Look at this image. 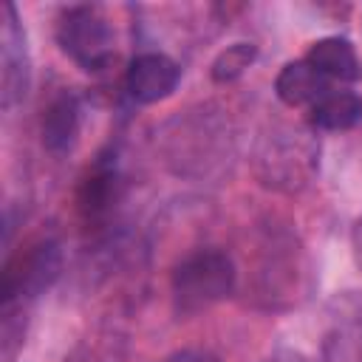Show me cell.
Listing matches in <instances>:
<instances>
[{"instance_id":"1","label":"cell","mask_w":362,"mask_h":362,"mask_svg":"<svg viewBox=\"0 0 362 362\" xmlns=\"http://www.w3.org/2000/svg\"><path fill=\"white\" fill-rule=\"evenodd\" d=\"M235 263L221 249H195L173 272V297L181 314H198L235 288Z\"/></svg>"},{"instance_id":"2","label":"cell","mask_w":362,"mask_h":362,"mask_svg":"<svg viewBox=\"0 0 362 362\" xmlns=\"http://www.w3.org/2000/svg\"><path fill=\"white\" fill-rule=\"evenodd\" d=\"M57 42L85 71H102L113 57L110 25L90 6H74V8L59 14Z\"/></svg>"},{"instance_id":"3","label":"cell","mask_w":362,"mask_h":362,"mask_svg":"<svg viewBox=\"0 0 362 362\" xmlns=\"http://www.w3.org/2000/svg\"><path fill=\"white\" fill-rule=\"evenodd\" d=\"M325 362H362V294L345 291L328 303Z\"/></svg>"},{"instance_id":"4","label":"cell","mask_w":362,"mask_h":362,"mask_svg":"<svg viewBox=\"0 0 362 362\" xmlns=\"http://www.w3.org/2000/svg\"><path fill=\"white\" fill-rule=\"evenodd\" d=\"M59 274V246L51 240H42L37 246H28L20 252L3 272V300L11 297H34L51 280Z\"/></svg>"},{"instance_id":"5","label":"cell","mask_w":362,"mask_h":362,"mask_svg":"<svg viewBox=\"0 0 362 362\" xmlns=\"http://www.w3.org/2000/svg\"><path fill=\"white\" fill-rule=\"evenodd\" d=\"M178 79H181V68L170 57H164V54H139L127 68L124 85H127V93L136 102L153 105V102L167 99L175 90Z\"/></svg>"},{"instance_id":"6","label":"cell","mask_w":362,"mask_h":362,"mask_svg":"<svg viewBox=\"0 0 362 362\" xmlns=\"http://www.w3.org/2000/svg\"><path fill=\"white\" fill-rule=\"evenodd\" d=\"M274 90H277L280 102L288 107L317 105L322 96H328V79L305 59H297V62L283 65V71L274 79Z\"/></svg>"},{"instance_id":"7","label":"cell","mask_w":362,"mask_h":362,"mask_svg":"<svg viewBox=\"0 0 362 362\" xmlns=\"http://www.w3.org/2000/svg\"><path fill=\"white\" fill-rule=\"evenodd\" d=\"M23 45L25 42L14 20V6H6V25H3V102L6 105L25 96V88H28V68H25Z\"/></svg>"},{"instance_id":"8","label":"cell","mask_w":362,"mask_h":362,"mask_svg":"<svg viewBox=\"0 0 362 362\" xmlns=\"http://www.w3.org/2000/svg\"><path fill=\"white\" fill-rule=\"evenodd\" d=\"M305 62L314 65L325 79L354 82V79L362 76L356 51H354V45H351L348 40H342V37H325V40H317V42L308 48Z\"/></svg>"},{"instance_id":"9","label":"cell","mask_w":362,"mask_h":362,"mask_svg":"<svg viewBox=\"0 0 362 362\" xmlns=\"http://www.w3.org/2000/svg\"><path fill=\"white\" fill-rule=\"evenodd\" d=\"M79 133V102L71 93H59L42 116V144L51 153H68Z\"/></svg>"},{"instance_id":"10","label":"cell","mask_w":362,"mask_h":362,"mask_svg":"<svg viewBox=\"0 0 362 362\" xmlns=\"http://www.w3.org/2000/svg\"><path fill=\"white\" fill-rule=\"evenodd\" d=\"M362 119V99L351 90H337L311 105L308 122L317 130H348Z\"/></svg>"},{"instance_id":"11","label":"cell","mask_w":362,"mask_h":362,"mask_svg":"<svg viewBox=\"0 0 362 362\" xmlns=\"http://www.w3.org/2000/svg\"><path fill=\"white\" fill-rule=\"evenodd\" d=\"M116 198H119V178L113 170H96L79 187V209L85 218H99L110 212Z\"/></svg>"},{"instance_id":"12","label":"cell","mask_w":362,"mask_h":362,"mask_svg":"<svg viewBox=\"0 0 362 362\" xmlns=\"http://www.w3.org/2000/svg\"><path fill=\"white\" fill-rule=\"evenodd\" d=\"M124 359V339L119 334H96L76 345V351L65 362H122Z\"/></svg>"},{"instance_id":"13","label":"cell","mask_w":362,"mask_h":362,"mask_svg":"<svg viewBox=\"0 0 362 362\" xmlns=\"http://www.w3.org/2000/svg\"><path fill=\"white\" fill-rule=\"evenodd\" d=\"M257 57V48L252 42H235L226 51H221L212 62V79L215 82H232L238 79Z\"/></svg>"},{"instance_id":"14","label":"cell","mask_w":362,"mask_h":362,"mask_svg":"<svg viewBox=\"0 0 362 362\" xmlns=\"http://www.w3.org/2000/svg\"><path fill=\"white\" fill-rule=\"evenodd\" d=\"M164 362H218V356H212L206 351H178V354L167 356Z\"/></svg>"},{"instance_id":"15","label":"cell","mask_w":362,"mask_h":362,"mask_svg":"<svg viewBox=\"0 0 362 362\" xmlns=\"http://www.w3.org/2000/svg\"><path fill=\"white\" fill-rule=\"evenodd\" d=\"M266 362H314V359L305 356L303 351H277V354H272Z\"/></svg>"}]
</instances>
